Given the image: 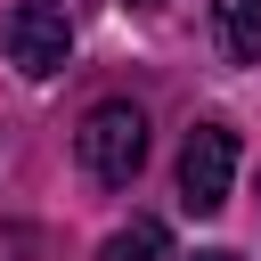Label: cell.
Wrapping results in <instances>:
<instances>
[{
	"mask_svg": "<svg viewBox=\"0 0 261 261\" xmlns=\"http://www.w3.org/2000/svg\"><path fill=\"white\" fill-rule=\"evenodd\" d=\"M73 155H82V171H90V179L130 188V179H139V163H147V114H139L130 98L90 106V114H82V130H73Z\"/></svg>",
	"mask_w": 261,
	"mask_h": 261,
	"instance_id": "1",
	"label": "cell"
},
{
	"mask_svg": "<svg viewBox=\"0 0 261 261\" xmlns=\"http://www.w3.org/2000/svg\"><path fill=\"white\" fill-rule=\"evenodd\" d=\"M237 188V130L228 122H196L179 147V204L188 212H220Z\"/></svg>",
	"mask_w": 261,
	"mask_h": 261,
	"instance_id": "2",
	"label": "cell"
},
{
	"mask_svg": "<svg viewBox=\"0 0 261 261\" xmlns=\"http://www.w3.org/2000/svg\"><path fill=\"white\" fill-rule=\"evenodd\" d=\"M0 41H8V65H24L33 82H49V73L73 57V16H65L57 0H24V8H8Z\"/></svg>",
	"mask_w": 261,
	"mask_h": 261,
	"instance_id": "3",
	"label": "cell"
},
{
	"mask_svg": "<svg viewBox=\"0 0 261 261\" xmlns=\"http://www.w3.org/2000/svg\"><path fill=\"white\" fill-rule=\"evenodd\" d=\"M212 41L228 65H261V0H212Z\"/></svg>",
	"mask_w": 261,
	"mask_h": 261,
	"instance_id": "4",
	"label": "cell"
},
{
	"mask_svg": "<svg viewBox=\"0 0 261 261\" xmlns=\"http://www.w3.org/2000/svg\"><path fill=\"white\" fill-rule=\"evenodd\" d=\"M106 261H171L163 220H130V228H114V237H106Z\"/></svg>",
	"mask_w": 261,
	"mask_h": 261,
	"instance_id": "5",
	"label": "cell"
},
{
	"mask_svg": "<svg viewBox=\"0 0 261 261\" xmlns=\"http://www.w3.org/2000/svg\"><path fill=\"white\" fill-rule=\"evenodd\" d=\"M196 261H237V253H228V245H212V253H196Z\"/></svg>",
	"mask_w": 261,
	"mask_h": 261,
	"instance_id": "6",
	"label": "cell"
},
{
	"mask_svg": "<svg viewBox=\"0 0 261 261\" xmlns=\"http://www.w3.org/2000/svg\"><path fill=\"white\" fill-rule=\"evenodd\" d=\"M130 8H155V0H130Z\"/></svg>",
	"mask_w": 261,
	"mask_h": 261,
	"instance_id": "7",
	"label": "cell"
}]
</instances>
